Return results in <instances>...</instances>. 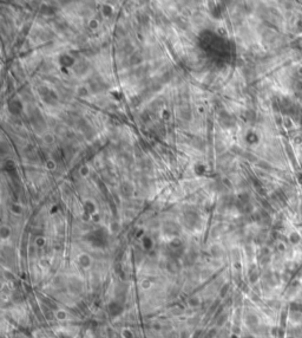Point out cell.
I'll list each match as a JSON object with an SVG mask.
<instances>
[{
  "mask_svg": "<svg viewBox=\"0 0 302 338\" xmlns=\"http://www.w3.org/2000/svg\"><path fill=\"white\" fill-rule=\"evenodd\" d=\"M200 304H201V299L198 297H191L189 299V306H191V307H197V306H200Z\"/></svg>",
  "mask_w": 302,
  "mask_h": 338,
  "instance_id": "obj_2",
  "label": "cell"
},
{
  "mask_svg": "<svg viewBox=\"0 0 302 338\" xmlns=\"http://www.w3.org/2000/svg\"><path fill=\"white\" fill-rule=\"evenodd\" d=\"M67 316H68L67 315V312L65 310H63V309H59V310H57L56 312H54V317H56L57 321H66Z\"/></svg>",
  "mask_w": 302,
  "mask_h": 338,
  "instance_id": "obj_1",
  "label": "cell"
},
{
  "mask_svg": "<svg viewBox=\"0 0 302 338\" xmlns=\"http://www.w3.org/2000/svg\"><path fill=\"white\" fill-rule=\"evenodd\" d=\"M122 337L123 338H134V333H132V331H131L130 329L124 327L123 330H122Z\"/></svg>",
  "mask_w": 302,
  "mask_h": 338,
  "instance_id": "obj_3",
  "label": "cell"
},
{
  "mask_svg": "<svg viewBox=\"0 0 302 338\" xmlns=\"http://www.w3.org/2000/svg\"><path fill=\"white\" fill-rule=\"evenodd\" d=\"M142 287L144 288V290H149L151 287V282L149 280H144V282H142Z\"/></svg>",
  "mask_w": 302,
  "mask_h": 338,
  "instance_id": "obj_6",
  "label": "cell"
},
{
  "mask_svg": "<svg viewBox=\"0 0 302 338\" xmlns=\"http://www.w3.org/2000/svg\"><path fill=\"white\" fill-rule=\"evenodd\" d=\"M12 212H13L14 214H20V213H21V207L18 206V205H14V206L12 207Z\"/></svg>",
  "mask_w": 302,
  "mask_h": 338,
  "instance_id": "obj_5",
  "label": "cell"
},
{
  "mask_svg": "<svg viewBox=\"0 0 302 338\" xmlns=\"http://www.w3.org/2000/svg\"><path fill=\"white\" fill-rule=\"evenodd\" d=\"M228 287H229L228 285H224L223 288L219 291V296H221V297H224V296H225V292H228Z\"/></svg>",
  "mask_w": 302,
  "mask_h": 338,
  "instance_id": "obj_7",
  "label": "cell"
},
{
  "mask_svg": "<svg viewBox=\"0 0 302 338\" xmlns=\"http://www.w3.org/2000/svg\"><path fill=\"white\" fill-rule=\"evenodd\" d=\"M82 265H83V267H89V265L91 264V260H90V258L87 257V255H82Z\"/></svg>",
  "mask_w": 302,
  "mask_h": 338,
  "instance_id": "obj_4",
  "label": "cell"
}]
</instances>
